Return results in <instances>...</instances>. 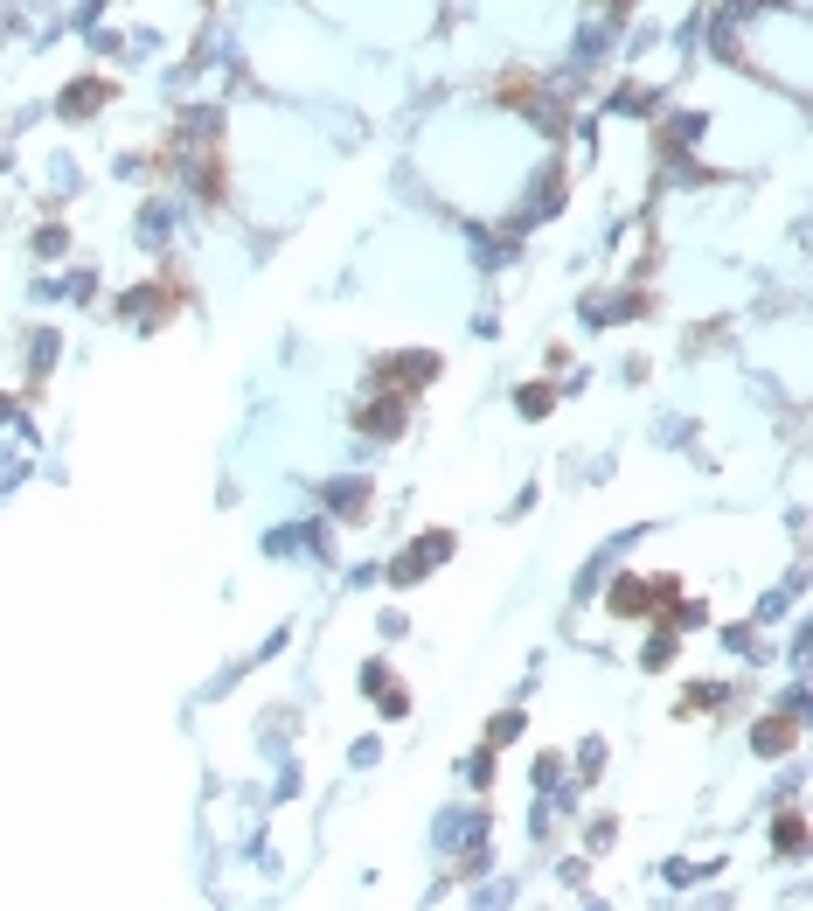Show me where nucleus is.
Returning a JSON list of instances; mask_svg holds the SVG:
<instances>
[{
  "instance_id": "obj_1",
  "label": "nucleus",
  "mask_w": 813,
  "mask_h": 911,
  "mask_svg": "<svg viewBox=\"0 0 813 911\" xmlns=\"http://www.w3.org/2000/svg\"><path fill=\"white\" fill-rule=\"evenodd\" d=\"M445 557H452V529H431V536H417V543L404 550V564H397L390 578H397V585H410V578H424V571H431V564H445Z\"/></svg>"
},
{
  "instance_id": "obj_2",
  "label": "nucleus",
  "mask_w": 813,
  "mask_h": 911,
  "mask_svg": "<svg viewBox=\"0 0 813 911\" xmlns=\"http://www.w3.org/2000/svg\"><path fill=\"white\" fill-rule=\"evenodd\" d=\"M105 98H112V91H105L98 77H84V84H70V91L56 98V112H63V119H91V105H105Z\"/></svg>"
},
{
  "instance_id": "obj_3",
  "label": "nucleus",
  "mask_w": 813,
  "mask_h": 911,
  "mask_svg": "<svg viewBox=\"0 0 813 911\" xmlns=\"http://www.w3.org/2000/svg\"><path fill=\"white\" fill-rule=\"evenodd\" d=\"M362 432H376V439H397V432H404V397L390 390V404H362Z\"/></svg>"
},
{
  "instance_id": "obj_4",
  "label": "nucleus",
  "mask_w": 813,
  "mask_h": 911,
  "mask_svg": "<svg viewBox=\"0 0 813 911\" xmlns=\"http://www.w3.org/2000/svg\"><path fill=\"white\" fill-rule=\"evenodd\" d=\"M647 606H654V585H647V578H619V585H612V612L647 619Z\"/></svg>"
},
{
  "instance_id": "obj_5",
  "label": "nucleus",
  "mask_w": 813,
  "mask_h": 911,
  "mask_svg": "<svg viewBox=\"0 0 813 911\" xmlns=\"http://www.w3.org/2000/svg\"><path fill=\"white\" fill-rule=\"evenodd\" d=\"M383 376H397V383H431V376H438V355H397V362H383Z\"/></svg>"
},
{
  "instance_id": "obj_6",
  "label": "nucleus",
  "mask_w": 813,
  "mask_h": 911,
  "mask_svg": "<svg viewBox=\"0 0 813 911\" xmlns=\"http://www.w3.org/2000/svg\"><path fill=\"white\" fill-rule=\"evenodd\" d=\"M751 745H758V752H786V745H793V724H779V717H765V724L751 731Z\"/></svg>"
},
{
  "instance_id": "obj_7",
  "label": "nucleus",
  "mask_w": 813,
  "mask_h": 911,
  "mask_svg": "<svg viewBox=\"0 0 813 911\" xmlns=\"http://www.w3.org/2000/svg\"><path fill=\"white\" fill-rule=\"evenodd\" d=\"M167 223H174V216L146 202V209H139V244H167Z\"/></svg>"
},
{
  "instance_id": "obj_8",
  "label": "nucleus",
  "mask_w": 813,
  "mask_h": 911,
  "mask_svg": "<svg viewBox=\"0 0 813 911\" xmlns=\"http://www.w3.org/2000/svg\"><path fill=\"white\" fill-rule=\"evenodd\" d=\"M49 362H56V334L42 327V334H35V348H28V376L42 383V376H49Z\"/></svg>"
},
{
  "instance_id": "obj_9",
  "label": "nucleus",
  "mask_w": 813,
  "mask_h": 911,
  "mask_svg": "<svg viewBox=\"0 0 813 911\" xmlns=\"http://www.w3.org/2000/svg\"><path fill=\"white\" fill-rule=\"evenodd\" d=\"M327 501H334L341 515H362V480H334V487H327Z\"/></svg>"
},
{
  "instance_id": "obj_10",
  "label": "nucleus",
  "mask_w": 813,
  "mask_h": 911,
  "mask_svg": "<svg viewBox=\"0 0 813 911\" xmlns=\"http://www.w3.org/2000/svg\"><path fill=\"white\" fill-rule=\"evenodd\" d=\"M800 849H807V828L786 814V821H779V856H800Z\"/></svg>"
},
{
  "instance_id": "obj_11",
  "label": "nucleus",
  "mask_w": 813,
  "mask_h": 911,
  "mask_svg": "<svg viewBox=\"0 0 813 911\" xmlns=\"http://www.w3.org/2000/svg\"><path fill=\"white\" fill-rule=\"evenodd\" d=\"M542 411H549V390L529 383V390H522V418H542Z\"/></svg>"
},
{
  "instance_id": "obj_12",
  "label": "nucleus",
  "mask_w": 813,
  "mask_h": 911,
  "mask_svg": "<svg viewBox=\"0 0 813 911\" xmlns=\"http://www.w3.org/2000/svg\"><path fill=\"white\" fill-rule=\"evenodd\" d=\"M63 244H70V237H63V230H56V223H49V230H35V251H42V258H56V251H63Z\"/></svg>"
},
{
  "instance_id": "obj_13",
  "label": "nucleus",
  "mask_w": 813,
  "mask_h": 911,
  "mask_svg": "<svg viewBox=\"0 0 813 911\" xmlns=\"http://www.w3.org/2000/svg\"><path fill=\"white\" fill-rule=\"evenodd\" d=\"M515 731H522V717H515V710H508V717H494V731H487V745H508V738H515Z\"/></svg>"
},
{
  "instance_id": "obj_14",
  "label": "nucleus",
  "mask_w": 813,
  "mask_h": 911,
  "mask_svg": "<svg viewBox=\"0 0 813 911\" xmlns=\"http://www.w3.org/2000/svg\"><path fill=\"white\" fill-rule=\"evenodd\" d=\"M487 779H494V752H487V759H473V765H466V786H487Z\"/></svg>"
}]
</instances>
